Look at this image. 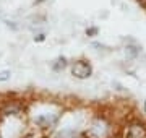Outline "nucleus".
<instances>
[{
	"label": "nucleus",
	"mask_w": 146,
	"mask_h": 138,
	"mask_svg": "<svg viewBox=\"0 0 146 138\" xmlns=\"http://www.w3.org/2000/svg\"><path fill=\"white\" fill-rule=\"evenodd\" d=\"M72 75L78 80H86L93 75V67L86 60H76L72 65Z\"/></svg>",
	"instance_id": "nucleus-1"
},
{
	"label": "nucleus",
	"mask_w": 146,
	"mask_h": 138,
	"mask_svg": "<svg viewBox=\"0 0 146 138\" xmlns=\"http://www.w3.org/2000/svg\"><path fill=\"white\" fill-rule=\"evenodd\" d=\"M89 133L93 135L94 138H107L110 133V125L109 122L106 120V119H98V120H94V123L91 125V130Z\"/></svg>",
	"instance_id": "nucleus-2"
},
{
	"label": "nucleus",
	"mask_w": 146,
	"mask_h": 138,
	"mask_svg": "<svg viewBox=\"0 0 146 138\" xmlns=\"http://www.w3.org/2000/svg\"><path fill=\"white\" fill-rule=\"evenodd\" d=\"M125 138H146V123L141 120H133L127 125Z\"/></svg>",
	"instance_id": "nucleus-3"
},
{
	"label": "nucleus",
	"mask_w": 146,
	"mask_h": 138,
	"mask_svg": "<svg viewBox=\"0 0 146 138\" xmlns=\"http://www.w3.org/2000/svg\"><path fill=\"white\" fill-rule=\"evenodd\" d=\"M140 52H141V47H138L136 44H127V46H125V55L128 58L138 57V55H140Z\"/></svg>",
	"instance_id": "nucleus-4"
},
{
	"label": "nucleus",
	"mask_w": 146,
	"mask_h": 138,
	"mask_svg": "<svg viewBox=\"0 0 146 138\" xmlns=\"http://www.w3.org/2000/svg\"><path fill=\"white\" fill-rule=\"evenodd\" d=\"M65 67H67V58L65 57H58L52 64V68L55 70V72H60V70H63Z\"/></svg>",
	"instance_id": "nucleus-5"
},
{
	"label": "nucleus",
	"mask_w": 146,
	"mask_h": 138,
	"mask_svg": "<svg viewBox=\"0 0 146 138\" xmlns=\"http://www.w3.org/2000/svg\"><path fill=\"white\" fill-rule=\"evenodd\" d=\"M98 33H99V28H98V26H89V28H86V36H88V37L98 36Z\"/></svg>",
	"instance_id": "nucleus-6"
},
{
	"label": "nucleus",
	"mask_w": 146,
	"mask_h": 138,
	"mask_svg": "<svg viewBox=\"0 0 146 138\" xmlns=\"http://www.w3.org/2000/svg\"><path fill=\"white\" fill-rule=\"evenodd\" d=\"M8 78H10V72H0V81H7L8 80Z\"/></svg>",
	"instance_id": "nucleus-7"
},
{
	"label": "nucleus",
	"mask_w": 146,
	"mask_h": 138,
	"mask_svg": "<svg viewBox=\"0 0 146 138\" xmlns=\"http://www.w3.org/2000/svg\"><path fill=\"white\" fill-rule=\"evenodd\" d=\"M37 42H41V41H44V34H37V37H34Z\"/></svg>",
	"instance_id": "nucleus-8"
},
{
	"label": "nucleus",
	"mask_w": 146,
	"mask_h": 138,
	"mask_svg": "<svg viewBox=\"0 0 146 138\" xmlns=\"http://www.w3.org/2000/svg\"><path fill=\"white\" fill-rule=\"evenodd\" d=\"M143 111H145V114H146V99L143 101Z\"/></svg>",
	"instance_id": "nucleus-9"
},
{
	"label": "nucleus",
	"mask_w": 146,
	"mask_h": 138,
	"mask_svg": "<svg viewBox=\"0 0 146 138\" xmlns=\"http://www.w3.org/2000/svg\"><path fill=\"white\" fill-rule=\"evenodd\" d=\"M138 2H140L141 5H145V7H146V0H138Z\"/></svg>",
	"instance_id": "nucleus-10"
}]
</instances>
